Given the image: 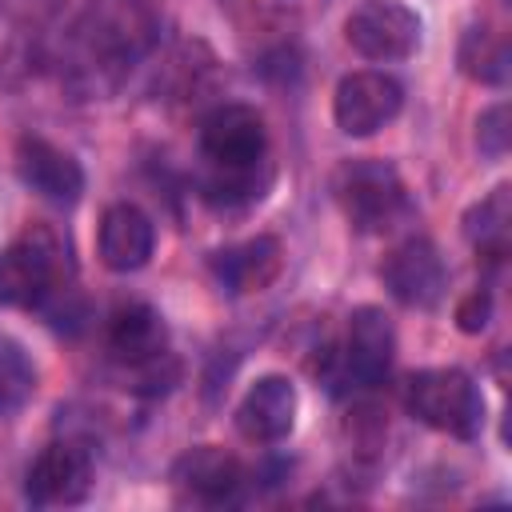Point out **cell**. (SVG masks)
I'll list each match as a JSON object with an SVG mask.
<instances>
[{
  "label": "cell",
  "mask_w": 512,
  "mask_h": 512,
  "mask_svg": "<svg viewBox=\"0 0 512 512\" xmlns=\"http://www.w3.org/2000/svg\"><path fill=\"white\" fill-rule=\"evenodd\" d=\"M380 276H384V288L404 308H432V304H440V296L448 288V272H444L440 252L416 236L388 252Z\"/></svg>",
  "instance_id": "obj_10"
},
{
  "label": "cell",
  "mask_w": 512,
  "mask_h": 512,
  "mask_svg": "<svg viewBox=\"0 0 512 512\" xmlns=\"http://www.w3.org/2000/svg\"><path fill=\"white\" fill-rule=\"evenodd\" d=\"M280 268H284V248L276 236H252V240L232 244L212 256V272H216L220 288L232 296L264 292L280 276Z\"/></svg>",
  "instance_id": "obj_14"
},
{
  "label": "cell",
  "mask_w": 512,
  "mask_h": 512,
  "mask_svg": "<svg viewBox=\"0 0 512 512\" xmlns=\"http://www.w3.org/2000/svg\"><path fill=\"white\" fill-rule=\"evenodd\" d=\"M88 492H92V456H88V448H80L72 440L48 444L28 464L24 496L36 508H72V504L88 500Z\"/></svg>",
  "instance_id": "obj_7"
},
{
  "label": "cell",
  "mask_w": 512,
  "mask_h": 512,
  "mask_svg": "<svg viewBox=\"0 0 512 512\" xmlns=\"http://www.w3.org/2000/svg\"><path fill=\"white\" fill-rule=\"evenodd\" d=\"M404 408L456 440H472L484 428V396L460 368H420L404 380Z\"/></svg>",
  "instance_id": "obj_3"
},
{
  "label": "cell",
  "mask_w": 512,
  "mask_h": 512,
  "mask_svg": "<svg viewBox=\"0 0 512 512\" xmlns=\"http://www.w3.org/2000/svg\"><path fill=\"white\" fill-rule=\"evenodd\" d=\"M488 316H492V300H488L484 288L468 292V296L456 304V324H460V332H484Z\"/></svg>",
  "instance_id": "obj_20"
},
{
  "label": "cell",
  "mask_w": 512,
  "mask_h": 512,
  "mask_svg": "<svg viewBox=\"0 0 512 512\" xmlns=\"http://www.w3.org/2000/svg\"><path fill=\"white\" fill-rule=\"evenodd\" d=\"M460 68L480 84H504L508 80V44L492 28H468L460 44Z\"/></svg>",
  "instance_id": "obj_17"
},
{
  "label": "cell",
  "mask_w": 512,
  "mask_h": 512,
  "mask_svg": "<svg viewBox=\"0 0 512 512\" xmlns=\"http://www.w3.org/2000/svg\"><path fill=\"white\" fill-rule=\"evenodd\" d=\"M16 176L24 180V188H32L48 204H76L84 192L80 160L40 136H24L16 144Z\"/></svg>",
  "instance_id": "obj_12"
},
{
  "label": "cell",
  "mask_w": 512,
  "mask_h": 512,
  "mask_svg": "<svg viewBox=\"0 0 512 512\" xmlns=\"http://www.w3.org/2000/svg\"><path fill=\"white\" fill-rule=\"evenodd\" d=\"M296 384L288 376H260L236 404V432L248 444H280L296 428Z\"/></svg>",
  "instance_id": "obj_11"
},
{
  "label": "cell",
  "mask_w": 512,
  "mask_h": 512,
  "mask_svg": "<svg viewBox=\"0 0 512 512\" xmlns=\"http://www.w3.org/2000/svg\"><path fill=\"white\" fill-rule=\"evenodd\" d=\"M172 480L200 504H228L244 488V464L224 448H192L176 460Z\"/></svg>",
  "instance_id": "obj_15"
},
{
  "label": "cell",
  "mask_w": 512,
  "mask_h": 512,
  "mask_svg": "<svg viewBox=\"0 0 512 512\" xmlns=\"http://www.w3.org/2000/svg\"><path fill=\"white\" fill-rule=\"evenodd\" d=\"M72 292V252L60 232L48 224L28 228L0 256V304L8 308H44Z\"/></svg>",
  "instance_id": "obj_2"
},
{
  "label": "cell",
  "mask_w": 512,
  "mask_h": 512,
  "mask_svg": "<svg viewBox=\"0 0 512 512\" xmlns=\"http://www.w3.org/2000/svg\"><path fill=\"white\" fill-rule=\"evenodd\" d=\"M508 224H512L508 184H496L480 204H472L464 212V236L488 260H504V252H508Z\"/></svg>",
  "instance_id": "obj_16"
},
{
  "label": "cell",
  "mask_w": 512,
  "mask_h": 512,
  "mask_svg": "<svg viewBox=\"0 0 512 512\" xmlns=\"http://www.w3.org/2000/svg\"><path fill=\"white\" fill-rule=\"evenodd\" d=\"M336 200L348 224L368 236L392 232L396 224L412 216L408 188L396 176V168L384 160H348L336 172Z\"/></svg>",
  "instance_id": "obj_4"
},
{
  "label": "cell",
  "mask_w": 512,
  "mask_h": 512,
  "mask_svg": "<svg viewBox=\"0 0 512 512\" xmlns=\"http://www.w3.org/2000/svg\"><path fill=\"white\" fill-rule=\"evenodd\" d=\"M508 140H512V128H508V104H496L488 112H480L476 120V144L488 160H500L508 152Z\"/></svg>",
  "instance_id": "obj_19"
},
{
  "label": "cell",
  "mask_w": 512,
  "mask_h": 512,
  "mask_svg": "<svg viewBox=\"0 0 512 512\" xmlns=\"http://www.w3.org/2000/svg\"><path fill=\"white\" fill-rule=\"evenodd\" d=\"M268 152V128L264 116L248 104H220L200 124V156L208 160L204 196L212 204H248L260 196L264 180L256 168Z\"/></svg>",
  "instance_id": "obj_1"
},
{
  "label": "cell",
  "mask_w": 512,
  "mask_h": 512,
  "mask_svg": "<svg viewBox=\"0 0 512 512\" xmlns=\"http://www.w3.org/2000/svg\"><path fill=\"white\" fill-rule=\"evenodd\" d=\"M392 356H396V332H392V320L364 304L348 316V336H344V348H340V372L344 380H352L356 388H376L388 368H392Z\"/></svg>",
  "instance_id": "obj_8"
},
{
  "label": "cell",
  "mask_w": 512,
  "mask_h": 512,
  "mask_svg": "<svg viewBox=\"0 0 512 512\" xmlns=\"http://www.w3.org/2000/svg\"><path fill=\"white\" fill-rule=\"evenodd\" d=\"M344 40L352 52L376 64L408 60L420 48V16L400 0H364L348 12Z\"/></svg>",
  "instance_id": "obj_5"
},
{
  "label": "cell",
  "mask_w": 512,
  "mask_h": 512,
  "mask_svg": "<svg viewBox=\"0 0 512 512\" xmlns=\"http://www.w3.org/2000/svg\"><path fill=\"white\" fill-rule=\"evenodd\" d=\"M36 392V368L28 352L12 340L0 336V416H16Z\"/></svg>",
  "instance_id": "obj_18"
},
{
  "label": "cell",
  "mask_w": 512,
  "mask_h": 512,
  "mask_svg": "<svg viewBox=\"0 0 512 512\" xmlns=\"http://www.w3.org/2000/svg\"><path fill=\"white\" fill-rule=\"evenodd\" d=\"M108 352L128 372L152 376L160 360H168V328L152 304H120L108 320Z\"/></svg>",
  "instance_id": "obj_9"
},
{
  "label": "cell",
  "mask_w": 512,
  "mask_h": 512,
  "mask_svg": "<svg viewBox=\"0 0 512 512\" xmlns=\"http://www.w3.org/2000/svg\"><path fill=\"white\" fill-rule=\"evenodd\" d=\"M156 248V224L136 208V204H112L100 216L96 228V252L100 264L112 272H136L152 260Z\"/></svg>",
  "instance_id": "obj_13"
},
{
  "label": "cell",
  "mask_w": 512,
  "mask_h": 512,
  "mask_svg": "<svg viewBox=\"0 0 512 512\" xmlns=\"http://www.w3.org/2000/svg\"><path fill=\"white\" fill-rule=\"evenodd\" d=\"M400 108H404L400 80L388 72H376V68L348 72L332 96V116H336V128L344 136H372L388 120H396Z\"/></svg>",
  "instance_id": "obj_6"
}]
</instances>
